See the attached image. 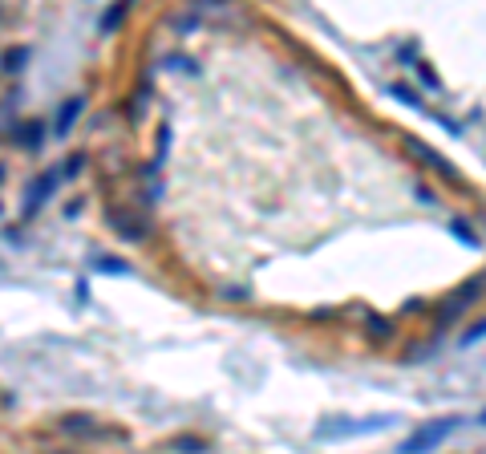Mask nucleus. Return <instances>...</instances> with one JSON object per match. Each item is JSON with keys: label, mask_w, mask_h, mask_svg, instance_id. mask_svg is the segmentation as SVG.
<instances>
[{"label": "nucleus", "mask_w": 486, "mask_h": 454, "mask_svg": "<svg viewBox=\"0 0 486 454\" xmlns=\"http://www.w3.org/2000/svg\"><path fill=\"white\" fill-rule=\"evenodd\" d=\"M393 426V418H369V422H324L316 438H353V434H373V430Z\"/></svg>", "instance_id": "1"}, {"label": "nucleus", "mask_w": 486, "mask_h": 454, "mask_svg": "<svg viewBox=\"0 0 486 454\" xmlns=\"http://www.w3.org/2000/svg\"><path fill=\"white\" fill-rule=\"evenodd\" d=\"M454 426H458L454 418H446V422H434V426L417 430L413 438H405V442H401V450H425V446H437V442L446 438V434H450V430H454Z\"/></svg>", "instance_id": "2"}, {"label": "nucleus", "mask_w": 486, "mask_h": 454, "mask_svg": "<svg viewBox=\"0 0 486 454\" xmlns=\"http://www.w3.org/2000/svg\"><path fill=\"white\" fill-rule=\"evenodd\" d=\"M405 151L422 154V163H425V166H434V171H442V175H446L450 183H458V171H454V166H450V163H446V158H442V154H437V151H430V146H425V142L410 138V142H405Z\"/></svg>", "instance_id": "3"}, {"label": "nucleus", "mask_w": 486, "mask_h": 454, "mask_svg": "<svg viewBox=\"0 0 486 454\" xmlns=\"http://www.w3.org/2000/svg\"><path fill=\"white\" fill-rule=\"evenodd\" d=\"M81 110H86V98H69V101L61 106V113H57V126H53V130L65 138V134L74 130V122H77V113H81Z\"/></svg>", "instance_id": "4"}, {"label": "nucleus", "mask_w": 486, "mask_h": 454, "mask_svg": "<svg viewBox=\"0 0 486 454\" xmlns=\"http://www.w3.org/2000/svg\"><path fill=\"white\" fill-rule=\"evenodd\" d=\"M53 187H57V175H41L37 183H33V195H29V211H33L45 195H53Z\"/></svg>", "instance_id": "5"}, {"label": "nucleus", "mask_w": 486, "mask_h": 454, "mask_svg": "<svg viewBox=\"0 0 486 454\" xmlns=\"http://www.w3.org/2000/svg\"><path fill=\"white\" fill-rule=\"evenodd\" d=\"M25 57H29L25 49H9V57H4V69H9V74H13V69H21V65H25Z\"/></svg>", "instance_id": "6"}, {"label": "nucleus", "mask_w": 486, "mask_h": 454, "mask_svg": "<svg viewBox=\"0 0 486 454\" xmlns=\"http://www.w3.org/2000/svg\"><path fill=\"white\" fill-rule=\"evenodd\" d=\"M454 236H458L462 243H470V248H478V236H474V231H470V227H466V223H462V219H458V223H454Z\"/></svg>", "instance_id": "7"}, {"label": "nucleus", "mask_w": 486, "mask_h": 454, "mask_svg": "<svg viewBox=\"0 0 486 454\" xmlns=\"http://www.w3.org/2000/svg\"><path fill=\"white\" fill-rule=\"evenodd\" d=\"M98 272H118V276H126L130 268H126L122 260H98Z\"/></svg>", "instance_id": "8"}, {"label": "nucleus", "mask_w": 486, "mask_h": 454, "mask_svg": "<svg viewBox=\"0 0 486 454\" xmlns=\"http://www.w3.org/2000/svg\"><path fill=\"white\" fill-rule=\"evenodd\" d=\"M25 142H29V146H37V142H41V122H29V130H25Z\"/></svg>", "instance_id": "9"}, {"label": "nucleus", "mask_w": 486, "mask_h": 454, "mask_svg": "<svg viewBox=\"0 0 486 454\" xmlns=\"http://www.w3.org/2000/svg\"><path fill=\"white\" fill-rule=\"evenodd\" d=\"M486 337V321L478 328H470V333H466V337H462V345H474V340H482Z\"/></svg>", "instance_id": "10"}, {"label": "nucleus", "mask_w": 486, "mask_h": 454, "mask_svg": "<svg viewBox=\"0 0 486 454\" xmlns=\"http://www.w3.org/2000/svg\"><path fill=\"white\" fill-rule=\"evenodd\" d=\"M81 166H86V158H81V154H69V166H65V175H77Z\"/></svg>", "instance_id": "11"}, {"label": "nucleus", "mask_w": 486, "mask_h": 454, "mask_svg": "<svg viewBox=\"0 0 486 454\" xmlns=\"http://www.w3.org/2000/svg\"><path fill=\"white\" fill-rule=\"evenodd\" d=\"M175 450H203V442H195V438H183V442H175Z\"/></svg>", "instance_id": "12"}, {"label": "nucleus", "mask_w": 486, "mask_h": 454, "mask_svg": "<svg viewBox=\"0 0 486 454\" xmlns=\"http://www.w3.org/2000/svg\"><path fill=\"white\" fill-rule=\"evenodd\" d=\"M369 328H377L381 337H385V333H389V325H385V321H381V316H373V321H369Z\"/></svg>", "instance_id": "13"}, {"label": "nucleus", "mask_w": 486, "mask_h": 454, "mask_svg": "<svg viewBox=\"0 0 486 454\" xmlns=\"http://www.w3.org/2000/svg\"><path fill=\"white\" fill-rule=\"evenodd\" d=\"M482 422H486V414H482Z\"/></svg>", "instance_id": "14"}]
</instances>
